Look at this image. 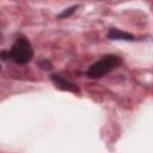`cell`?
I'll list each match as a JSON object with an SVG mask.
<instances>
[{"instance_id": "5b68a950", "label": "cell", "mask_w": 153, "mask_h": 153, "mask_svg": "<svg viewBox=\"0 0 153 153\" xmlns=\"http://www.w3.org/2000/svg\"><path fill=\"white\" fill-rule=\"evenodd\" d=\"M76 8H78V5H73V6L68 7V8H65L61 13L57 14V19H65V18L71 17V16L76 11Z\"/></svg>"}, {"instance_id": "6da1fadb", "label": "cell", "mask_w": 153, "mask_h": 153, "mask_svg": "<svg viewBox=\"0 0 153 153\" xmlns=\"http://www.w3.org/2000/svg\"><path fill=\"white\" fill-rule=\"evenodd\" d=\"M33 57V48L29 39L25 37H18L13 43L11 50L1 51V60H12L18 65H26Z\"/></svg>"}, {"instance_id": "52a82bcc", "label": "cell", "mask_w": 153, "mask_h": 153, "mask_svg": "<svg viewBox=\"0 0 153 153\" xmlns=\"http://www.w3.org/2000/svg\"><path fill=\"white\" fill-rule=\"evenodd\" d=\"M1 41H2V38H1V35H0V42H1Z\"/></svg>"}, {"instance_id": "7a4b0ae2", "label": "cell", "mask_w": 153, "mask_h": 153, "mask_svg": "<svg viewBox=\"0 0 153 153\" xmlns=\"http://www.w3.org/2000/svg\"><path fill=\"white\" fill-rule=\"evenodd\" d=\"M121 63H122V59L120 56L114 54L104 55L98 61H96L90 66V68L86 72V75L91 79H99L106 75L108 73H110L111 71H114L115 68H117Z\"/></svg>"}, {"instance_id": "277c9868", "label": "cell", "mask_w": 153, "mask_h": 153, "mask_svg": "<svg viewBox=\"0 0 153 153\" xmlns=\"http://www.w3.org/2000/svg\"><path fill=\"white\" fill-rule=\"evenodd\" d=\"M108 38L115 39V41H128V42H131V41L135 39L134 35H131L129 32H126V31H122L117 27H110L109 29Z\"/></svg>"}, {"instance_id": "3957f363", "label": "cell", "mask_w": 153, "mask_h": 153, "mask_svg": "<svg viewBox=\"0 0 153 153\" xmlns=\"http://www.w3.org/2000/svg\"><path fill=\"white\" fill-rule=\"evenodd\" d=\"M50 80L55 84V86H56L57 88H60V90H62V91H67V92H72V93H79V92H80V91H79V87H78L74 82H72V81L65 79V78L61 76V75L51 74V75H50Z\"/></svg>"}, {"instance_id": "8992f818", "label": "cell", "mask_w": 153, "mask_h": 153, "mask_svg": "<svg viewBox=\"0 0 153 153\" xmlns=\"http://www.w3.org/2000/svg\"><path fill=\"white\" fill-rule=\"evenodd\" d=\"M37 66H38L41 69H43V71H50V69H53V65H51V62L48 61L47 59L39 60V61L37 62Z\"/></svg>"}]
</instances>
